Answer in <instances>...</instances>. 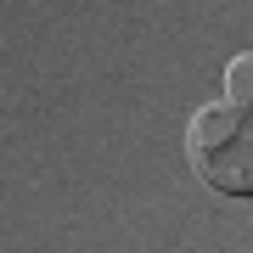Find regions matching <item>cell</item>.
<instances>
[{
  "mask_svg": "<svg viewBox=\"0 0 253 253\" xmlns=\"http://www.w3.org/2000/svg\"><path fill=\"white\" fill-rule=\"evenodd\" d=\"M186 163L219 197H253V113L208 101L186 124Z\"/></svg>",
  "mask_w": 253,
  "mask_h": 253,
  "instance_id": "1",
  "label": "cell"
},
{
  "mask_svg": "<svg viewBox=\"0 0 253 253\" xmlns=\"http://www.w3.org/2000/svg\"><path fill=\"white\" fill-rule=\"evenodd\" d=\"M225 96H231V107L253 113V51L231 56V68H225Z\"/></svg>",
  "mask_w": 253,
  "mask_h": 253,
  "instance_id": "2",
  "label": "cell"
}]
</instances>
